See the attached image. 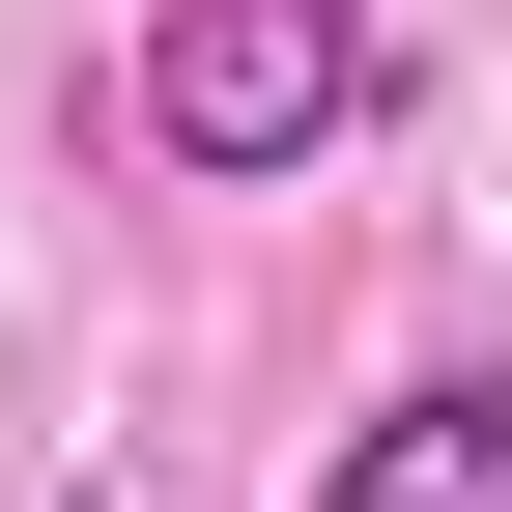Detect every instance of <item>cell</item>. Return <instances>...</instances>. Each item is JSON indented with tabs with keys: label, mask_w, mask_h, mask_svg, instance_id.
<instances>
[{
	"label": "cell",
	"mask_w": 512,
	"mask_h": 512,
	"mask_svg": "<svg viewBox=\"0 0 512 512\" xmlns=\"http://www.w3.org/2000/svg\"><path fill=\"white\" fill-rule=\"evenodd\" d=\"M370 114V0H143V143L171 171H313Z\"/></svg>",
	"instance_id": "6da1fadb"
},
{
	"label": "cell",
	"mask_w": 512,
	"mask_h": 512,
	"mask_svg": "<svg viewBox=\"0 0 512 512\" xmlns=\"http://www.w3.org/2000/svg\"><path fill=\"white\" fill-rule=\"evenodd\" d=\"M313 512H512V370H427V399H370Z\"/></svg>",
	"instance_id": "7a4b0ae2"
}]
</instances>
